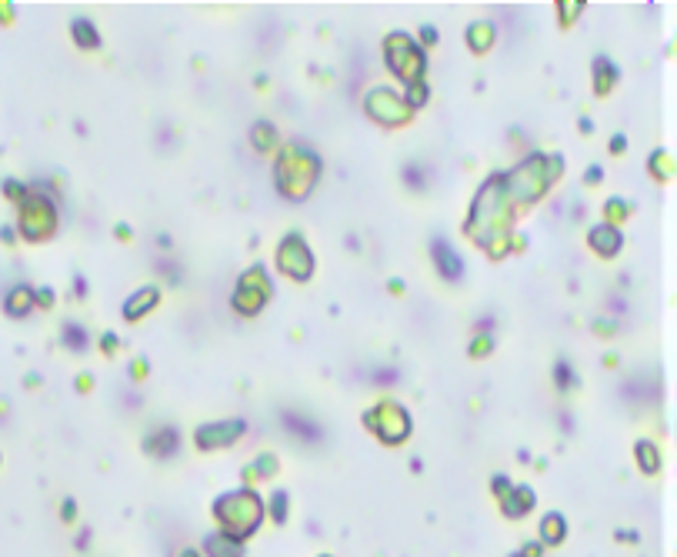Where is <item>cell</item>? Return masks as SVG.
<instances>
[{
	"label": "cell",
	"instance_id": "6da1fadb",
	"mask_svg": "<svg viewBox=\"0 0 677 557\" xmlns=\"http://www.w3.org/2000/svg\"><path fill=\"white\" fill-rule=\"evenodd\" d=\"M217 514L227 528H240V530H254L257 528V517H261V501L250 494V490H240V494H227L217 501Z\"/></svg>",
	"mask_w": 677,
	"mask_h": 557
},
{
	"label": "cell",
	"instance_id": "4fadbf2b",
	"mask_svg": "<svg viewBox=\"0 0 677 557\" xmlns=\"http://www.w3.org/2000/svg\"><path fill=\"white\" fill-rule=\"evenodd\" d=\"M153 301H157V291H153V287H147V291H144V294H137V297L130 301V307H127V317H137V314H140V307H144V310H151V307H153Z\"/></svg>",
	"mask_w": 677,
	"mask_h": 557
},
{
	"label": "cell",
	"instance_id": "2e32d148",
	"mask_svg": "<svg viewBox=\"0 0 677 557\" xmlns=\"http://www.w3.org/2000/svg\"><path fill=\"white\" fill-rule=\"evenodd\" d=\"M637 454H641V460H644V464H641L644 471H657V451H654V447L641 444V447H637Z\"/></svg>",
	"mask_w": 677,
	"mask_h": 557
},
{
	"label": "cell",
	"instance_id": "8fae6325",
	"mask_svg": "<svg viewBox=\"0 0 677 557\" xmlns=\"http://www.w3.org/2000/svg\"><path fill=\"white\" fill-rule=\"evenodd\" d=\"M74 37H77V43L81 47H97L100 43V37H97V27L90 24V20H74Z\"/></svg>",
	"mask_w": 677,
	"mask_h": 557
},
{
	"label": "cell",
	"instance_id": "7c38bea8",
	"mask_svg": "<svg viewBox=\"0 0 677 557\" xmlns=\"http://www.w3.org/2000/svg\"><path fill=\"white\" fill-rule=\"evenodd\" d=\"M617 77V70L610 67V60H597V67H594V84H597V94H608V87H610V81Z\"/></svg>",
	"mask_w": 677,
	"mask_h": 557
},
{
	"label": "cell",
	"instance_id": "5bb4252c",
	"mask_svg": "<svg viewBox=\"0 0 677 557\" xmlns=\"http://www.w3.org/2000/svg\"><path fill=\"white\" fill-rule=\"evenodd\" d=\"M157 437H160V447H153V454L167 458V454H174V451H177V431H174V427H164Z\"/></svg>",
	"mask_w": 677,
	"mask_h": 557
},
{
	"label": "cell",
	"instance_id": "52a82bcc",
	"mask_svg": "<svg viewBox=\"0 0 677 557\" xmlns=\"http://www.w3.org/2000/svg\"><path fill=\"white\" fill-rule=\"evenodd\" d=\"M280 420H284V427L287 431H294L301 441H320V427L317 424H310L307 418H301V414H294V411H284L280 414Z\"/></svg>",
	"mask_w": 677,
	"mask_h": 557
},
{
	"label": "cell",
	"instance_id": "3957f363",
	"mask_svg": "<svg viewBox=\"0 0 677 557\" xmlns=\"http://www.w3.org/2000/svg\"><path fill=\"white\" fill-rule=\"evenodd\" d=\"M237 434H244V424L240 420H231V424H207L197 431V444L200 447H214V444H231Z\"/></svg>",
	"mask_w": 677,
	"mask_h": 557
},
{
	"label": "cell",
	"instance_id": "7402d4cb",
	"mask_svg": "<svg viewBox=\"0 0 677 557\" xmlns=\"http://www.w3.org/2000/svg\"><path fill=\"white\" fill-rule=\"evenodd\" d=\"M424 41H428V43L437 41V37H434V27H424Z\"/></svg>",
	"mask_w": 677,
	"mask_h": 557
},
{
	"label": "cell",
	"instance_id": "9c48e42d",
	"mask_svg": "<svg viewBox=\"0 0 677 557\" xmlns=\"http://www.w3.org/2000/svg\"><path fill=\"white\" fill-rule=\"evenodd\" d=\"M60 337H64V344H67L70 350H87V344H90V334L83 331L81 324H74V321L64 324V334H60Z\"/></svg>",
	"mask_w": 677,
	"mask_h": 557
},
{
	"label": "cell",
	"instance_id": "ba28073f",
	"mask_svg": "<svg viewBox=\"0 0 677 557\" xmlns=\"http://www.w3.org/2000/svg\"><path fill=\"white\" fill-rule=\"evenodd\" d=\"M34 301H37V297H34L30 287H14V291L7 294V304H4V307H7V314H11V317H24L30 307H34Z\"/></svg>",
	"mask_w": 677,
	"mask_h": 557
},
{
	"label": "cell",
	"instance_id": "ffe728a7",
	"mask_svg": "<svg viewBox=\"0 0 677 557\" xmlns=\"http://www.w3.org/2000/svg\"><path fill=\"white\" fill-rule=\"evenodd\" d=\"M587 181L594 184V181H601V167H591V174H587Z\"/></svg>",
	"mask_w": 677,
	"mask_h": 557
},
{
	"label": "cell",
	"instance_id": "9a60e30c",
	"mask_svg": "<svg viewBox=\"0 0 677 557\" xmlns=\"http://www.w3.org/2000/svg\"><path fill=\"white\" fill-rule=\"evenodd\" d=\"M540 534H544L547 541H561V534H564V521H561V514L547 517V524H540Z\"/></svg>",
	"mask_w": 677,
	"mask_h": 557
},
{
	"label": "cell",
	"instance_id": "5b68a950",
	"mask_svg": "<svg viewBox=\"0 0 677 557\" xmlns=\"http://www.w3.org/2000/svg\"><path fill=\"white\" fill-rule=\"evenodd\" d=\"M591 244H594L604 257H610V254L621 251V231H617V227H610V224L594 227V231H591Z\"/></svg>",
	"mask_w": 677,
	"mask_h": 557
},
{
	"label": "cell",
	"instance_id": "44dd1931",
	"mask_svg": "<svg viewBox=\"0 0 677 557\" xmlns=\"http://www.w3.org/2000/svg\"><path fill=\"white\" fill-rule=\"evenodd\" d=\"M41 301H43V307H50V301H54V294H50V291H41Z\"/></svg>",
	"mask_w": 677,
	"mask_h": 557
},
{
	"label": "cell",
	"instance_id": "603a6c76",
	"mask_svg": "<svg viewBox=\"0 0 677 557\" xmlns=\"http://www.w3.org/2000/svg\"><path fill=\"white\" fill-rule=\"evenodd\" d=\"M184 557H197V554H193V551H187V554H184Z\"/></svg>",
	"mask_w": 677,
	"mask_h": 557
},
{
	"label": "cell",
	"instance_id": "d6986e66",
	"mask_svg": "<svg viewBox=\"0 0 677 557\" xmlns=\"http://www.w3.org/2000/svg\"><path fill=\"white\" fill-rule=\"evenodd\" d=\"M284 507H287V497H284V494H274V517L277 521H284Z\"/></svg>",
	"mask_w": 677,
	"mask_h": 557
},
{
	"label": "cell",
	"instance_id": "7a4b0ae2",
	"mask_svg": "<svg viewBox=\"0 0 677 557\" xmlns=\"http://www.w3.org/2000/svg\"><path fill=\"white\" fill-rule=\"evenodd\" d=\"M54 207L47 197H27L24 210H20V224H24V237L27 240H43L54 231Z\"/></svg>",
	"mask_w": 677,
	"mask_h": 557
},
{
	"label": "cell",
	"instance_id": "ac0fdd59",
	"mask_svg": "<svg viewBox=\"0 0 677 557\" xmlns=\"http://www.w3.org/2000/svg\"><path fill=\"white\" fill-rule=\"evenodd\" d=\"M4 194H7V197L14 194V200H24V187H20L17 181H7V184H4Z\"/></svg>",
	"mask_w": 677,
	"mask_h": 557
},
{
	"label": "cell",
	"instance_id": "277c9868",
	"mask_svg": "<svg viewBox=\"0 0 677 557\" xmlns=\"http://www.w3.org/2000/svg\"><path fill=\"white\" fill-rule=\"evenodd\" d=\"M434 264L441 267V274L447 280H457V277H460V270H464V261H460V257L451 251V244H447V240H441V237L434 240Z\"/></svg>",
	"mask_w": 677,
	"mask_h": 557
},
{
	"label": "cell",
	"instance_id": "30bf717a",
	"mask_svg": "<svg viewBox=\"0 0 677 557\" xmlns=\"http://www.w3.org/2000/svg\"><path fill=\"white\" fill-rule=\"evenodd\" d=\"M207 551L214 557H240V544H237L234 537H221V534H217V537H210L207 541Z\"/></svg>",
	"mask_w": 677,
	"mask_h": 557
},
{
	"label": "cell",
	"instance_id": "e0dca14e",
	"mask_svg": "<svg viewBox=\"0 0 677 557\" xmlns=\"http://www.w3.org/2000/svg\"><path fill=\"white\" fill-rule=\"evenodd\" d=\"M554 374H557V380H561V387H570V384H574V371L567 367V361L557 364V371H554Z\"/></svg>",
	"mask_w": 677,
	"mask_h": 557
},
{
	"label": "cell",
	"instance_id": "8992f818",
	"mask_svg": "<svg viewBox=\"0 0 677 557\" xmlns=\"http://www.w3.org/2000/svg\"><path fill=\"white\" fill-rule=\"evenodd\" d=\"M367 111H371V114L387 111L384 121H404V117H407V114H404V104H401V100H394L387 90H377V94L367 100Z\"/></svg>",
	"mask_w": 677,
	"mask_h": 557
}]
</instances>
